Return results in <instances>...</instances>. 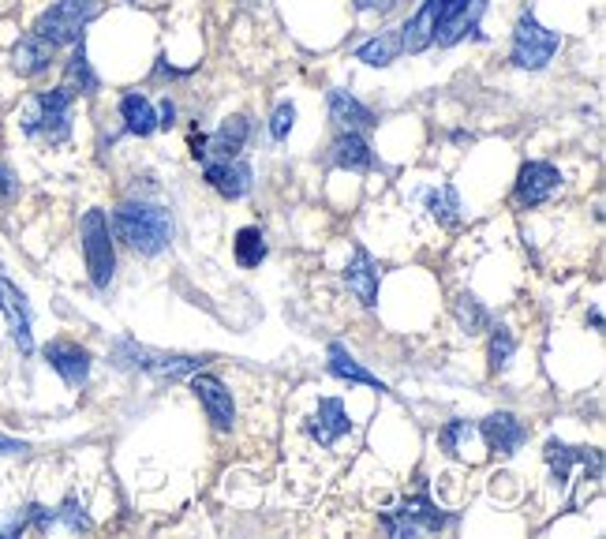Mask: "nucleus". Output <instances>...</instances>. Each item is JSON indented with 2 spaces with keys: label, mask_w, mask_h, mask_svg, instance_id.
I'll list each match as a JSON object with an SVG mask.
<instances>
[{
  "label": "nucleus",
  "mask_w": 606,
  "mask_h": 539,
  "mask_svg": "<svg viewBox=\"0 0 606 539\" xmlns=\"http://www.w3.org/2000/svg\"><path fill=\"white\" fill-rule=\"evenodd\" d=\"M487 4L490 0H424L419 12L397 27L400 49L408 57H419L430 46L454 49L465 38H479V23Z\"/></svg>",
  "instance_id": "f257e3e1"
},
{
  "label": "nucleus",
  "mask_w": 606,
  "mask_h": 539,
  "mask_svg": "<svg viewBox=\"0 0 606 539\" xmlns=\"http://www.w3.org/2000/svg\"><path fill=\"white\" fill-rule=\"evenodd\" d=\"M112 232L117 240H125L136 256L153 259L172 243V213L161 202H147V199H131L120 202L112 210Z\"/></svg>",
  "instance_id": "f03ea898"
},
{
  "label": "nucleus",
  "mask_w": 606,
  "mask_h": 539,
  "mask_svg": "<svg viewBox=\"0 0 606 539\" xmlns=\"http://www.w3.org/2000/svg\"><path fill=\"white\" fill-rule=\"evenodd\" d=\"M112 363L125 371H142V375H153V379H191L195 371L207 363V356H177V352H158V349H147V345L131 341V338H120L112 345Z\"/></svg>",
  "instance_id": "7ed1b4c3"
},
{
  "label": "nucleus",
  "mask_w": 606,
  "mask_h": 539,
  "mask_svg": "<svg viewBox=\"0 0 606 539\" xmlns=\"http://www.w3.org/2000/svg\"><path fill=\"white\" fill-rule=\"evenodd\" d=\"M101 12V0H57L34 23V34H42L49 46H76L83 42V30Z\"/></svg>",
  "instance_id": "20e7f679"
},
{
  "label": "nucleus",
  "mask_w": 606,
  "mask_h": 539,
  "mask_svg": "<svg viewBox=\"0 0 606 539\" xmlns=\"http://www.w3.org/2000/svg\"><path fill=\"white\" fill-rule=\"evenodd\" d=\"M558 49H562V34H558V30L543 27L532 12H524L517 19V27H513V46H509L513 68H520V71H543L554 57H558Z\"/></svg>",
  "instance_id": "39448f33"
},
{
  "label": "nucleus",
  "mask_w": 606,
  "mask_h": 539,
  "mask_svg": "<svg viewBox=\"0 0 606 539\" xmlns=\"http://www.w3.org/2000/svg\"><path fill=\"white\" fill-rule=\"evenodd\" d=\"M71 94L68 87H53V90H42L30 101V113L23 117V128L27 136H42L49 142H64L71 136Z\"/></svg>",
  "instance_id": "423d86ee"
},
{
  "label": "nucleus",
  "mask_w": 606,
  "mask_h": 539,
  "mask_svg": "<svg viewBox=\"0 0 606 539\" xmlns=\"http://www.w3.org/2000/svg\"><path fill=\"white\" fill-rule=\"evenodd\" d=\"M83 256H87V270L95 289L106 292L112 278H117V251H112L109 218L101 210H87L83 218Z\"/></svg>",
  "instance_id": "0eeeda50"
},
{
  "label": "nucleus",
  "mask_w": 606,
  "mask_h": 539,
  "mask_svg": "<svg viewBox=\"0 0 606 539\" xmlns=\"http://www.w3.org/2000/svg\"><path fill=\"white\" fill-rule=\"evenodd\" d=\"M394 539H413V536H424V532H441L449 525V513H441L427 495H416V498H405L397 510L383 513V521Z\"/></svg>",
  "instance_id": "6e6552de"
},
{
  "label": "nucleus",
  "mask_w": 606,
  "mask_h": 539,
  "mask_svg": "<svg viewBox=\"0 0 606 539\" xmlns=\"http://www.w3.org/2000/svg\"><path fill=\"white\" fill-rule=\"evenodd\" d=\"M562 191V172L550 161H528L517 172V188H513V202L520 210H536L543 202H550Z\"/></svg>",
  "instance_id": "1a4fd4ad"
},
{
  "label": "nucleus",
  "mask_w": 606,
  "mask_h": 539,
  "mask_svg": "<svg viewBox=\"0 0 606 539\" xmlns=\"http://www.w3.org/2000/svg\"><path fill=\"white\" fill-rule=\"evenodd\" d=\"M191 393L202 401V409H207L213 431H221V435L232 431V427H236V401H232L229 386H225L218 375H199V371H195L191 375Z\"/></svg>",
  "instance_id": "9d476101"
},
{
  "label": "nucleus",
  "mask_w": 606,
  "mask_h": 539,
  "mask_svg": "<svg viewBox=\"0 0 606 539\" xmlns=\"http://www.w3.org/2000/svg\"><path fill=\"white\" fill-rule=\"evenodd\" d=\"M202 177H207V184L218 191L221 199L236 202L251 191L255 172L244 158H210V161H202Z\"/></svg>",
  "instance_id": "9b49d317"
},
{
  "label": "nucleus",
  "mask_w": 606,
  "mask_h": 539,
  "mask_svg": "<svg viewBox=\"0 0 606 539\" xmlns=\"http://www.w3.org/2000/svg\"><path fill=\"white\" fill-rule=\"evenodd\" d=\"M307 435H311V442H318L322 450H330L348 435V409L341 398H322L318 401V409L311 412V420H307Z\"/></svg>",
  "instance_id": "f8f14e48"
},
{
  "label": "nucleus",
  "mask_w": 606,
  "mask_h": 539,
  "mask_svg": "<svg viewBox=\"0 0 606 539\" xmlns=\"http://www.w3.org/2000/svg\"><path fill=\"white\" fill-rule=\"evenodd\" d=\"M46 360H49V368H53L60 379L71 386V390L87 386V379H90V352L83 349V345H76V341H49L46 345Z\"/></svg>",
  "instance_id": "ddd939ff"
},
{
  "label": "nucleus",
  "mask_w": 606,
  "mask_h": 539,
  "mask_svg": "<svg viewBox=\"0 0 606 539\" xmlns=\"http://www.w3.org/2000/svg\"><path fill=\"white\" fill-rule=\"evenodd\" d=\"M479 435L487 442V450H495L501 457H513L528 442V427H524L513 412H490L487 420L479 423Z\"/></svg>",
  "instance_id": "4468645a"
},
{
  "label": "nucleus",
  "mask_w": 606,
  "mask_h": 539,
  "mask_svg": "<svg viewBox=\"0 0 606 539\" xmlns=\"http://www.w3.org/2000/svg\"><path fill=\"white\" fill-rule=\"evenodd\" d=\"M251 139V120L248 117H229L225 124L213 131V136L202 139V150L195 158L210 161V158H240L244 147Z\"/></svg>",
  "instance_id": "2eb2a0df"
},
{
  "label": "nucleus",
  "mask_w": 606,
  "mask_h": 539,
  "mask_svg": "<svg viewBox=\"0 0 606 539\" xmlns=\"http://www.w3.org/2000/svg\"><path fill=\"white\" fill-rule=\"evenodd\" d=\"M378 281H383L378 262L367 256L364 248H356L352 259H348V267H345V285L356 292V300L364 303V308H375L378 303Z\"/></svg>",
  "instance_id": "dca6fc26"
},
{
  "label": "nucleus",
  "mask_w": 606,
  "mask_h": 539,
  "mask_svg": "<svg viewBox=\"0 0 606 539\" xmlns=\"http://www.w3.org/2000/svg\"><path fill=\"white\" fill-rule=\"evenodd\" d=\"M0 311H4L8 330H12L19 349H23V352L34 349V341H30V303L8 278H0Z\"/></svg>",
  "instance_id": "f3484780"
},
{
  "label": "nucleus",
  "mask_w": 606,
  "mask_h": 539,
  "mask_svg": "<svg viewBox=\"0 0 606 539\" xmlns=\"http://www.w3.org/2000/svg\"><path fill=\"white\" fill-rule=\"evenodd\" d=\"M53 57H57V46H49L42 34H34V30H30V34L19 38L16 49H12V68L23 79H34V76H42V71H49Z\"/></svg>",
  "instance_id": "a211bd4d"
},
{
  "label": "nucleus",
  "mask_w": 606,
  "mask_h": 539,
  "mask_svg": "<svg viewBox=\"0 0 606 539\" xmlns=\"http://www.w3.org/2000/svg\"><path fill=\"white\" fill-rule=\"evenodd\" d=\"M326 106H330V120L341 131H367L378 124V117L371 109H367L356 94H348V90H330Z\"/></svg>",
  "instance_id": "6ab92c4d"
},
{
  "label": "nucleus",
  "mask_w": 606,
  "mask_h": 539,
  "mask_svg": "<svg viewBox=\"0 0 606 539\" xmlns=\"http://www.w3.org/2000/svg\"><path fill=\"white\" fill-rule=\"evenodd\" d=\"M120 120H125V131L136 139H150L153 131H158V109H153V101L147 94H139V90H128L125 98H120Z\"/></svg>",
  "instance_id": "aec40b11"
},
{
  "label": "nucleus",
  "mask_w": 606,
  "mask_h": 539,
  "mask_svg": "<svg viewBox=\"0 0 606 539\" xmlns=\"http://www.w3.org/2000/svg\"><path fill=\"white\" fill-rule=\"evenodd\" d=\"M330 154H334V166H341V169H352V172L375 169V150L364 131H341V136L334 139Z\"/></svg>",
  "instance_id": "412c9836"
},
{
  "label": "nucleus",
  "mask_w": 606,
  "mask_h": 539,
  "mask_svg": "<svg viewBox=\"0 0 606 539\" xmlns=\"http://www.w3.org/2000/svg\"><path fill=\"white\" fill-rule=\"evenodd\" d=\"M326 356H330V371L337 375V379H345V382H356V386H367V390H378V393H386V382L378 379V375H371L364 368V363L356 360L352 352L345 349V345H330L326 349Z\"/></svg>",
  "instance_id": "4be33fe9"
},
{
  "label": "nucleus",
  "mask_w": 606,
  "mask_h": 539,
  "mask_svg": "<svg viewBox=\"0 0 606 539\" xmlns=\"http://www.w3.org/2000/svg\"><path fill=\"white\" fill-rule=\"evenodd\" d=\"M64 87L71 90V94H98L101 90V79H98V71L90 68V57H87V46L83 42H76V49H71V57H68V64H64Z\"/></svg>",
  "instance_id": "5701e85b"
},
{
  "label": "nucleus",
  "mask_w": 606,
  "mask_h": 539,
  "mask_svg": "<svg viewBox=\"0 0 606 539\" xmlns=\"http://www.w3.org/2000/svg\"><path fill=\"white\" fill-rule=\"evenodd\" d=\"M400 57H405V49H400L397 30H386V34H378V38H371V42H364L356 49V60H364V64H371V68H386Z\"/></svg>",
  "instance_id": "b1692460"
},
{
  "label": "nucleus",
  "mask_w": 606,
  "mask_h": 539,
  "mask_svg": "<svg viewBox=\"0 0 606 539\" xmlns=\"http://www.w3.org/2000/svg\"><path fill=\"white\" fill-rule=\"evenodd\" d=\"M424 202H427V210L441 221V226H457V221H460L457 188H449V184L446 188H430V191H424Z\"/></svg>",
  "instance_id": "393cba45"
},
{
  "label": "nucleus",
  "mask_w": 606,
  "mask_h": 539,
  "mask_svg": "<svg viewBox=\"0 0 606 539\" xmlns=\"http://www.w3.org/2000/svg\"><path fill=\"white\" fill-rule=\"evenodd\" d=\"M232 251H236V262H240L244 270H255L266 259V237H262V229H255V226L251 229H240V232H236Z\"/></svg>",
  "instance_id": "a878e982"
},
{
  "label": "nucleus",
  "mask_w": 606,
  "mask_h": 539,
  "mask_svg": "<svg viewBox=\"0 0 606 539\" xmlns=\"http://www.w3.org/2000/svg\"><path fill=\"white\" fill-rule=\"evenodd\" d=\"M454 315H457V322H460V327H465L468 333H483V330L490 327V311L483 308V303H479L476 297H471V292L454 303Z\"/></svg>",
  "instance_id": "bb28decb"
},
{
  "label": "nucleus",
  "mask_w": 606,
  "mask_h": 539,
  "mask_svg": "<svg viewBox=\"0 0 606 539\" xmlns=\"http://www.w3.org/2000/svg\"><path fill=\"white\" fill-rule=\"evenodd\" d=\"M471 435H476V423H468V420H449L446 427L438 431V446L446 453H465V446L471 442Z\"/></svg>",
  "instance_id": "cd10ccee"
},
{
  "label": "nucleus",
  "mask_w": 606,
  "mask_h": 539,
  "mask_svg": "<svg viewBox=\"0 0 606 539\" xmlns=\"http://www.w3.org/2000/svg\"><path fill=\"white\" fill-rule=\"evenodd\" d=\"M513 352H517V341H513L509 327H498L490 333V371H501L506 363L513 360Z\"/></svg>",
  "instance_id": "c85d7f7f"
},
{
  "label": "nucleus",
  "mask_w": 606,
  "mask_h": 539,
  "mask_svg": "<svg viewBox=\"0 0 606 539\" xmlns=\"http://www.w3.org/2000/svg\"><path fill=\"white\" fill-rule=\"evenodd\" d=\"M292 124H296V106H292V101H281V106L274 109V117H270V139L285 142V139H289Z\"/></svg>",
  "instance_id": "c756f323"
},
{
  "label": "nucleus",
  "mask_w": 606,
  "mask_h": 539,
  "mask_svg": "<svg viewBox=\"0 0 606 539\" xmlns=\"http://www.w3.org/2000/svg\"><path fill=\"white\" fill-rule=\"evenodd\" d=\"M356 4V12H364V16H389L394 8H400L405 0H352Z\"/></svg>",
  "instance_id": "7c9ffc66"
},
{
  "label": "nucleus",
  "mask_w": 606,
  "mask_h": 539,
  "mask_svg": "<svg viewBox=\"0 0 606 539\" xmlns=\"http://www.w3.org/2000/svg\"><path fill=\"white\" fill-rule=\"evenodd\" d=\"M16 191H19V184H16V172L8 169L4 161H0V196H4V199H12Z\"/></svg>",
  "instance_id": "2f4dec72"
},
{
  "label": "nucleus",
  "mask_w": 606,
  "mask_h": 539,
  "mask_svg": "<svg viewBox=\"0 0 606 539\" xmlns=\"http://www.w3.org/2000/svg\"><path fill=\"white\" fill-rule=\"evenodd\" d=\"M172 124H177V101L166 98L158 109V128H172Z\"/></svg>",
  "instance_id": "473e14b6"
},
{
  "label": "nucleus",
  "mask_w": 606,
  "mask_h": 539,
  "mask_svg": "<svg viewBox=\"0 0 606 539\" xmlns=\"http://www.w3.org/2000/svg\"><path fill=\"white\" fill-rule=\"evenodd\" d=\"M27 450V442H19V439H8V435H0V453H23Z\"/></svg>",
  "instance_id": "72a5a7b5"
}]
</instances>
